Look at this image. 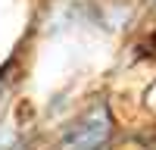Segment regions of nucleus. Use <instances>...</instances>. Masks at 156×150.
Segmentation results:
<instances>
[{
	"instance_id": "nucleus-1",
	"label": "nucleus",
	"mask_w": 156,
	"mask_h": 150,
	"mask_svg": "<svg viewBox=\"0 0 156 150\" xmlns=\"http://www.w3.org/2000/svg\"><path fill=\"white\" fill-rule=\"evenodd\" d=\"M109 134H112V116L106 106H97L62 138V150H100Z\"/></svg>"
}]
</instances>
